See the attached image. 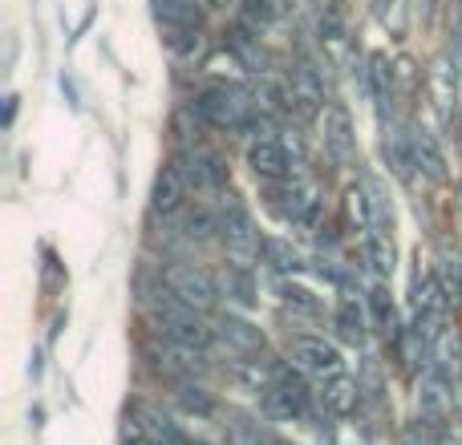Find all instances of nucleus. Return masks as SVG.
<instances>
[{
	"label": "nucleus",
	"mask_w": 462,
	"mask_h": 445,
	"mask_svg": "<svg viewBox=\"0 0 462 445\" xmlns=\"http://www.w3.org/2000/svg\"><path fill=\"white\" fill-rule=\"evenodd\" d=\"M260 259L268 263V268L276 271V276H296V271L304 268V259H300V251L292 247V239H276V235L263 239Z\"/></svg>",
	"instance_id": "obj_22"
},
{
	"label": "nucleus",
	"mask_w": 462,
	"mask_h": 445,
	"mask_svg": "<svg viewBox=\"0 0 462 445\" xmlns=\"http://www.w3.org/2000/svg\"><path fill=\"white\" fill-rule=\"evenodd\" d=\"M361 393H365L361 381H353L349 373H337V377H328V381H320V405L333 417H349V413H357Z\"/></svg>",
	"instance_id": "obj_19"
},
{
	"label": "nucleus",
	"mask_w": 462,
	"mask_h": 445,
	"mask_svg": "<svg viewBox=\"0 0 462 445\" xmlns=\"http://www.w3.org/2000/svg\"><path fill=\"white\" fill-rule=\"evenodd\" d=\"M284 102L292 105L300 118H317V114H325V81H320V73L312 69V65H292L288 69V81H284Z\"/></svg>",
	"instance_id": "obj_7"
},
{
	"label": "nucleus",
	"mask_w": 462,
	"mask_h": 445,
	"mask_svg": "<svg viewBox=\"0 0 462 445\" xmlns=\"http://www.w3.org/2000/svg\"><path fill=\"white\" fill-rule=\"evenodd\" d=\"M280 365L268 357H239V360H227V381L236 385L239 393H255V397H263V389H268L272 381H276Z\"/></svg>",
	"instance_id": "obj_16"
},
{
	"label": "nucleus",
	"mask_w": 462,
	"mask_h": 445,
	"mask_svg": "<svg viewBox=\"0 0 462 445\" xmlns=\"http://www.w3.org/2000/svg\"><path fill=\"white\" fill-rule=\"evenodd\" d=\"M263 445H292V441H284V438H272V433H263Z\"/></svg>",
	"instance_id": "obj_35"
},
{
	"label": "nucleus",
	"mask_w": 462,
	"mask_h": 445,
	"mask_svg": "<svg viewBox=\"0 0 462 445\" xmlns=\"http://www.w3.org/2000/svg\"><path fill=\"white\" fill-rule=\"evenodd\" d=\"M402 445H442V441H439V425L414 422V425L406 430V438H402Z\"/></svg>",
	"instance_id": "obj_30"
},
{
	"label": "nucleus",
	"mask_w": 462,
	"mask_h": 445,
	"mask_svg": "<svg viewBox=\"0 0 462 445\" xmlns=\"http://www.w3.org/2000/svg\"><path fill=\"white\" fill-rule=\"evenodd\" d=\"M450 61H455L462 73V5L455 8V16H450Z\"/></svg>",
	"instance_id": "obj_33"
},
{
	"label": "nucleus",
	"mask_w": 462,
	"mask_h": 445,
	"mask_svg": "<svg viewBox=\"0 0 462 445\" xmlns=\"http://www.w3.org/2000/svg\"><path fill=\"white\" fill-rule=\"evenodd\" d=\"M154 16L167 32H187L199 29V8L195 0H154Z\"/></svg>",
	"instance_id": "obj_21"
},
{
	"label": "nucleus",
	"mask_w": 462,
	"mask_h": 445,
	"mask_svg": "<svg viewBox=\"0 0 462 445\" xmlns=\"http://www.w3.org/2000/svg\"><path fill=\"white\" fill-rule=\"evenodd\" d=\"M317 5H333V8H341V0H317Z\"/></svg>",
	"instance_id": "obj_37"
},
{
	"label": "nucleus",
	"mask_w": 462,
	"mask_h": 445,
	"mask_svg": "<svg viewBox=\"0 0 462 445\" xmlns=\"http://www.w3.org/2000/svg\"><path fill=\"white\" fill-rule=\"evenodd\" d=\"M374 16L390 37H406L410 32V0H374Z\"/></svg>",
	"instance_id": "obj_25"
},
{
	"label": "nucleus",
	"mask_w": 462,
	"mask_h": 445,
	"mask_svg": "<svg viewBox=\"0 0 462 445\" xmlns=\"http://www.w3.org/2000/svg\"><path fill=\"white\" fill-rule=\"evenodd\" d=\"M309 389H304V381L292 373V368H280L276 381L263 389L260 405H263V417L268 422H300V417H309Z\"/></svg>",
	"instance_id": "obj_3"
},
{
	"label": "nucleus",
	"mask_w": 462,
	"mask_h": 445,
	"mask_svg": "<svg viewBox=\"0 0 462 445\" xmlns=\"http://www.w3.org/2000/svg\"><path fill=\"white\" fill-rule=\"evenodd\" d=\"M369 308H374V320H377V328H382L385 336L398 332V316H393V304H390V295H385L382 284L369 292Z\"/></svg>",
	"instance_id": "obj_29"
},
{
	"label": "nucleus",
	"mask_w": 462,
	"mask_h": 445,
	"mask_svg": "<svg viewBox=\"0 0 462 445\" xmlns=\"http://www.w3.org/2000/svg\"><path fill=\"white\" fill-rule=\"evenodd\" d=\"M118 445H159V441H154L134 417H126V422H122V433H118Z\"/></svg>",
	"instance_id": "obj_32"
},
{
	"label": "nucleus",
	"mask_w": 462,
	"mask_h": 445,
	"mask_svg": "<svg viewBox=\"0 0 462 445\" xmlns=\"http://www.w3.org/2000/svg\"><path fill=\"white\" fill-rule=\"evenodd\" d=\"M247 167L263 183H288V175H292V159H288V146L280 138H255L247 146Z\"/></svg>",
	"instance_id": "obj_9"
},
{
	"label": "nucleus",
	"mask_w": 462,
	"mask_h": 445,
	"mask_svg": "<svg viewBox=\"0 0 462 445\" xmlns=\"http://www.w3.org/2000/svg\"><path fill=\"white\" fill-rule=\"evenodd\" d=\"M317 37H320V49L328 53L333 65H345L353 57V37H349V24H345V13L333 5H320L317 13Z\"/></svg>",
	"instance_id": "obj_13"
},
{
	"label": "nucleus",
	"mask_w": 462,
	"mask_h": 445,
	"mask_svg": "<svg viewBox=\"0 0 462 445\" xmlns=\"http://www.w3.org/2000/svg\"><path fill=\"white\" fill-rule=\"evenodd\" d=\"M151 360L159 373L175 377V381H195V377H203V349H191V344H179L171 341V336H154L151 341Z\"/></svg>",
	"instance_id": "obj_6"
},
{
	"label": "nucleus",
	"mask_w": 462,
	"mask_h": 445,
	"mask_svg": "<svg viewBox=\"0 0 462 445\" xmlns=\"http://www.w3.org/2000/svg\"><path fill=\"white\" fill-rule=\"evenodd\" d=\"M216 344L227 352V360L239 357H263V332L244 316H224L216 328Z\"/></svg>",
	"instance_id": "obj_10"
},
{
	"label": "nucleus",
	"mask_w": 462,
	"mask_h": 445,
	"mask_svg": "<svg viewBox=\"0 0 462 445\" xmlns=\"http://www.w3.org/2000/svg\"><path fill=\"white\" fill-rule=\"evenodd\" d=\"M320 142H325V154L345 167L357 154V134H353V118L345 114V105H328L325 118H320Z\"/></svg>",
	"instance_id": "obj_8"
},
{
	"label": "nucleus",
	"mask_w": 462,
	"mask_h": 445,
	"mask_svg": "<svg viewBox=\"0 0 462 445\" xmlns=\"http://www.w3.org/2000/svg\"><path fill=\"white\" fill-rule=\"evenodd\" d=\"M455 207H458V222H462V183H458V195H455Z\"/></svg>",
	"instance_id": "obj_36"
},
{
	"label": "nucleus",
	"mask_w": 462,
	"mask_h": 445,
	"mask_svg": "<svg viewBox=\"0 0 462 445\" xmlns=\"http://www.w3.org/2000/svg\"><path fill=\"white\" fill-rule=\"evenodd\" d=\"M406 134H410V150H414V162H418V170H422L430 183H447V159H442V150H439V142H434V134L426 126H406Z\"/></svg>",
	"instance_id": "obj_18"
},
{
	"label": "nucleus",
	"mask_w": 462,
	"mask_h": 445,
	"mask_svg": "<svg viewBox=\"0 0 462 445\" xmlns=\"http://www.w3.org/2000/svg\"><path fill=\"white\" fill-rule=\"evenodd\" d=\"M414 86H418L414 61H410V57H398V61H393V89H398V94H410Z\"/></svg>",
	"instance_id": "obj_31"
},
{
	"label": "nucleus",
	"mask_w": 462,
	"mask_h": 445,
	"mask_svg": "<svg viewBox=\"0 0 462 445\" xmlns=\"http://www.w3.org/2000/svg\"><path fill=\"white\" fill-rule=\"evenodd\" d=\"M430 373H439L442 381L458 385L462 377V336L455 328H439L430 344Z\"/></svg>",
	"instance_id": "obj_17"
},
{
	"label": "nucleus",
	"mask_w": 462,
	"mask_h": 445,
	"mask_svg": "<svg viewBox=\"0 0 462 445\" xmlns=\"http://www.w3.org/2000/svg\"><path fill=\"white\" fill-rule=\"evenodd\" d=\"M365 86H369V94H374V102H390V97L398 94V89H393V65L385 61L382 53H374V57H369Z\"/></svg>",
	"instance_id": "obj_27"
},
{
	"label": "nucleus",
	"mask_w": 462,
	"mask_h": 445,
	"mask_svg": "<svg viewBox=\"0 0 462 445\" xmlns=\"http://www.w3.org/2000/svg\"><path fill=\"white\" fill-rule=\"evenodd\" d=\"M447 300L450 295H447V287H442L439 268H422V263H418L414 279H410V304H414V312L418 316L439 320L442 308H447Z\"/></svg>",
	"instance_id": "obj_15"
},
{
	"label": "nucleus",
	"mask_w": 462,
	"mask_h": 445,
	"mask_svg": "<svg viewBox=\"0 0 462 445\" xmlns=\"http://www.w3.org/2000/svg\"><path fill=\"white\" fill-rule=\"evenodd\" d=\"M195 114H199L211 130H227V134H236V130L252 126V97L236 86H211L195 97Z\"/></svg>",
	"instance_id": "obj_1"
},
{
	"label": "nucleus",
	"mask_w": 462,
	"mask_h": 445,
	"mask_svg": "<svg viewBox=\"0 0 462 445\" xmlns=\"http://www.w3.org/2000/svg\"><path fill=\"white\" fill-rule=\"evenodd\" d=\"M365 259L374 268V276H393V231L374 227L365 231Z\"/></svg>",
	"instance_id": "obj_24"
},
{
	"label": "nucleus",
	"mask_w": 462,
	"mask_h": 445,
	"mask_svg": "<svg viewBox=\"0 0 462 445\" xmlns=\"http://www.w3.org/2000/svg\"><path fill=\"white\" fill-rule=\"evenodd\" d=\"M162 287L195 312H211L219 304V284L199 263H171V268L162 271Z\"/></svg>",
	"instance_id": "obj_2"
},
{
	"label": "nucleus",
	"mask_w": 462,
	"mask_h": 445,
	"mask_svg": "<svg viewBox=\"0 0 462 445\" xmlns=\"http://www.w3.org/2000/svg\"><path fill=\"white\" fill-rule=\"evenodd\" d=\"M385 159H390V167H393V175L398 178H414V170H418V162H414V150H410V134L406 130H393L390 138H385Z\"/></svg>",
	"instance_id": "obj_26"
},
{
	"label": "nucleus",
	"mask_w": 462,
	"mask_h": 445,
	"mask_svg": "<svg viewBox=\"0 0 462 445\" xmlns=\"http://www.w3.org/2000/svg\"><path fill=\"white\" fill-rule=\"evenodd\" d=\"M288 360H292L300 373L317 377V381H328V377L345 373V357L341 349H337L333 341H325V336H292L288 341Z\"/></svg>",
	"instance_id": "obj_5"
},
{
	"label": "nucleus",
	"mask_w": 462,
	"mask_h": 445,
	"mask_svg": "<svg viewBox=\"0 0 462 445\" xmlns=\"http://www.w3.org/2000/svg\"><path fill=\"white\" fill-rule=\"evenodd\" d=\"M219 239H224V251L231 263H252V259H260V251H263V235L255 231L252 215H247L239 203H227V207L219 211Z\"/></svg>",
	"instance_id": "obj_4"
},
{
	"label": "nucleus",
	"mask_w": 462,
	"mask_h": 445,
	"mask_svg": "<svg viewBox=\"0 0 462 445\" xmlns=\"http://www.w3.org/2000/svg\"><path fill=\"white\" fill-rule=\"evenodd\" d=\"M187 199H191V186H187L183 170H179L175 162L162 167L159 178H154V186H151V211L162 219H175L179 211L187 207Z\"/></svg>",
	"instance_id": "obj_12"
},
{
	"label": "nucleus",
	"mask_w": 462,
	"mask_h": 445,
	"mask_svg": "<svg viewBox=\"0 0 462 445\" xmlns=\"http://www.w3.org/2000/svg\"><path fill=\"white\" fill-rule=\"evenodd\" d=\"M284 308L296 312V316H309V320H320V312H325L317 295L300 284H284Z\"/></svg>",
	"instance_id": "obj_28"
},
{
	"label": "nucleus",
	"mask_w": 462,
	"mask_h": 445,
	"mask_svg": "<svg viewBox=\"0 0 462 445\" xmlns=\"http://www.w3.org/2000/svg\"><path fill=\"white\" fill-rule=\"evenodd\" d=\"M219 292L227 295V300H236L239 308H252L260 295H255V276L247 263H227L224 268V279H219Z\"/></svg>",
	"instance_id": "obj_20"
},
{
	"label": "nucleus",
	"mask_w": 462,
	"mask_h": 445,
	"mask_svg": "<svg viewBox=\"0 0 462 445\" xmlns=\"http://www.w3.org/2000/svg\"><path fill=\"white\" fill-rule=\"evenodd\" d=\"M333 324H337V336L345 344H365V328H369V316L361 312L357 300H341L333 312Z\"/></svg>",
	"instance_id": "obj_23"
},
{
	"label": "nucleus",
	"mask_w": 462,
	"mask_h": 445,
	"mask_svg": "<svg viewBox=\"0 0 462 445\" xmlns=\"http://www.w3.org/2000/svg\"><path fill=\"white\" fill-rule=\"evenodd\" d=\"M450 389L455 385L442 381L439 373H430L426 368V377L418 381V422H430V425H447L450 413H455V397H450Z\"/></svg>",
	"instance_id": "obj_11"
},
{
	"label": "nucleus",
	"mask_w": 462,
	"mask_h": 445,
	"mask_svg": "<svg viewBox=\"0 0 462 445\" xmlns=\"http://www.w3.org/2000/svg\"><path fill=\"white\" fill-rule=\"evenodd\" d=\"M458 65L450 61V57H439V61L430 65V97H434V110H439V118L447 122V126H455V114H458Z\"/></svg>",
	"instance_id": "obj_14"
},
{
	"label": "nucleus",
	"mask_w": 462,
	"mask_h": 445,
	"mask_svg": "<svg viewBox=\"0 0 462 445\" xmlns=\"http://www.w3.org/2000/svg\"><path fill=\"white\" fill-rule=\"evenodd\" d=\"M227 445H263V433L247 425H227Z\"/></svg>",
	"instance_id": "obj_34"
}]
</instances>
